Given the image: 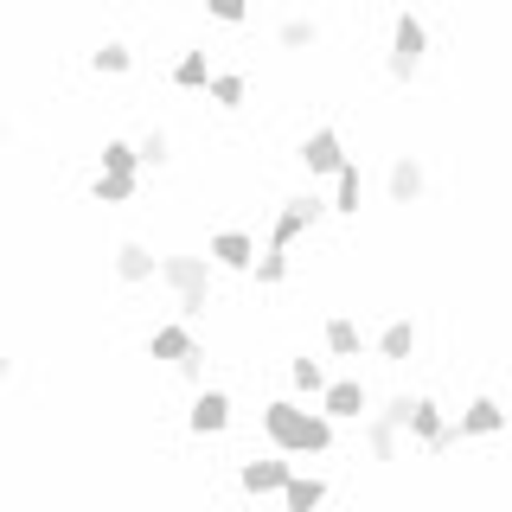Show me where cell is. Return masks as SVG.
<instances>
[{
  "label": "cell",
  "mask_w": 512,
  "mask_h": 512,
  "mask_svg": "<svg viewBox=\"0 0 512 512\" xmlns=\"http://www.w3.org/2000/svg\"><path fill=\"white\" fill-rule=\"evenodd\" d=\"M263 436L282 448V455H327L333 448V416L327 410H308L295 397H269L263 404Z\"/></svg>",
  "instance_id": "1"
},
{
  "label": "cell",
  "mask_w": 512,
  "mask_h": 512,
  "mask_svg": "<svg viewBox=\"0 0 512 512\" xmlns=\"http://www.w3.org/2000/svg\"><path fill=\"white\" fill-rule=\"evenodd\" d=\"M212 256H160V282L180 295V314H212Z\"/></svg>",
  "instance_id": "2"
},
{
  "label": "cell",
  "mask_w": 512,
  "mask_h": 512,
  "mask_svg": "<svg viewBox=\"0 0 512 512\" xmlns=\"http://www.w3.org/2000/svg\"><path fill=\"white\" fill-rule=\"evenodd\" d=\"M423 52H429V26L416 20V13H397L391 52H384V77H391V84H416V71H423Z\"/></svg>",
  "instance_id": "3"
},
{
  "label": "cell",
  "mask_w": 512,
  "mask_h": 512,
  "mask_svg": "<svg viewBox=\"0 0 512 512\" xmlns=\"http://www.w3.org/2000/svg\"><path fill=\"white\" fill-rule=\"evenodd\" d=\"M333 205L320 199V192H295V199H282V212H276V224H269V250H288L295 237H308L320 218H327Z\"/></svg>",
  "instance_id": "4"
},
{
  "label": "cell",
  "mask_w": 512,
  "mask_h": 512,
  "mask_svg": "<svg viewBox=\"0 0 512 512\" xmlns=\"http://www.w3.org/2000/svg\"><path fill=\"white\" fill-rule=\"evenodd\" d=\"M404 436L423 448L429 461L448 455V448L461 442V436H455V423H442V404H436V397H416V404H410V429H404Z\"/></svg>",
  "instance_id": "5"
},
{
  "label": "cell",
  "mask_w": 512,
  "mask_h": 512,
  "mask_svg": "<svg viewBox=\"0 0 512 512\" xmlns=\"http://www.w3.org/2000/svg\"><path fill=\"white\" fill-rule=\"evenodd\" d=\"M295 160L314 173V180H333V173L346 167V141H340V128H314V135L301 141V154H295Z\"/></svg>",
  "instance_id": "6"
},
{
  "label": "cell",
  "mask_w": 512,
  "mask_h": 512,
  "mask_svg": "<svg viewBox=\"0 0 512 512\" xmlns=\"http://www.w3.org/2000/svg\"><path fill=\"white\" fill-rule=\"evenodd\" d=\"M192 436H224L231 429V391H218V384H205L199 397H192V416H186Z\"/></svg>",
  "instance_id": "7"
},
{
  "label": "cell",
  "mask_w": 512,
  "mask_h": 512,
  "mask_svg": "<svg viewBox=\"0 0 512 512\" xmlns=\"http://www.w3.org/2000/svg\"><path fill=\"white\" fill-rule=\"evenodd\" d=\"M288 474H295V461H282V448H276V455H256V461H244V474H237V480H244V493H256V500H269V493H282L288 487Z\"/></svg>",
  "instance_id": "8"
},
{
  "label": "cell",
  "mask_w": 512,
  "mask_h": 512,
  "mask_svg": "<svg viewBox=\"0 0 512 512\" xmlns=\"http://www.w3.org/2000/svg\"><path fill=\"white\" fill-rule=\"evenodd\" d=\"M500 429H506V410H500V397H474V404L455 416V436H461V442L500 436Z\"/></svg>",
  "instance_id": "9"
},
{
  "label": "cell",
  "mask_w": 512,
  "mask_h": 512,
  "mask_svg": "<svg viewBox=\"0 0 512 512\" xmlns=\"http://www.w3.org/2000/svg\"><path fill=\"white\" fill-rule=\"evenodd\" d=\"M314 404L327 410L333 423H352V416H365V384L359 378H327V391H320Z\"/></svg>",
  "instance_id": "10"
},
{
  "label": "cell",
  "mask_w": 512,
  "mask_h": 512,
  "mask_svg": "<svg viewBox=\"0 0 512 512\" xmlns=\"http://www.w3.org/2000/svg\"><path fill=\"white\" fill-rule=\"evenodd\" d=\"M397 442H404V423H397L391 410H372V416H365V448H372L378 468H391V461H397Z\"/></svg>",
  "instance_id": "11"
},
{
  "label": "cell",
  "mask_w": 512,
  "mask_h": 512,
  "mask_svg": "<svg viewBox=\"0 0 512 512\" xmlns=\"http://www.w3.org/2000/svg\"><path fill=\"white\" fill-rule=\"evenodd\" d=\"M384 186H391V205H416V199L429 192L423 160H416V154H397V160H391V180H384Z\"/></svg>",
  "instance_id": "12"
},
{
  "label": "cell",
  "mask_w": 512,
  "mask_h": 512,
  "mask_svg": "<svg viewBox=\"0 0 512 512\" xmlns=\"http://www.w3.org/2000/svg\"><path fill=\"white\" fill-rule=\"evenodd\" d=\"M160 276V256L148 250V244H116V282H128V288H141V282H154Z\"/></svg>",
  "instance_id": "13"
},
{
  "label": "cell",
  "mask_w": 512,
  "mask_h": 512,
  "mask_svg": "<svg viewBox=\"0 0 512 512\" xmlns=\"http://www.w3.org/2000/svg\"><path fill=\"white\" fill-rule=\"evenodd\" d=\"M333 212H340V218L365 212V167H359V160H346V167L333 173Z\"/></svg>",
  "instance_id": "14"
},
{
  "label": "cell",
  "mask_w": 512,
  "mask_h": 512,
  "mask_svg": "<svg viewBox=\"0 0 512 512\" xmlns=\"http://www.w3.org/2000/svg\"><path fill=\"white\" fill-rule=\"evenodd\" d=\"M192 346H199V340H192L180 320H160V327H154V340H148V352H154V359H167V365H180Z\"/></svg>",
  "instance_id": "15"
},
{
  "label": "cell",
  "mask_w": 512,
  "mask_h": 512,
  "mask_svg": "<svg viewBox=\"0 0 512 512\" xmlns=\"http://www.w3.org/2000/svg\"><path fill=\"white\" fill-rule=\"evenodd\" d=\"M212 263H218V269H250V263H256V244H250L244 231H218V237H212Z\"/></svg>",
  "instance_id": "16"
},
{
  "label": "cell",
  "mask_w": 512,
  "mask_h": 512,
  "mask_svg": "<svg viewBox=\"0 0 512 512\" xmlns=\"http://www.w3.org/2000/svg\"><path fill=\"white\" fill-rule=\"evenodd\" d=\"M320 340H327V352H333V359H359V352H365V333L352 327L346 314H333L327 327H320Z\"/></svg>",
  "instance_id": "17"
},
{
  "label": "cell",
  "mask_w": 512,
  "mask_h": 512,
  "mask_svg": "<svg viewBox=\"0 0 512 512\" xmlns=\"http://www.w3.org/2000/svg\"><path fill=\"white\" fill-rule=\"evenodd\" d=\"M282 500L295 506V512H314V506H327V480H320V474H288Z\"/></svg>",
  "instance_id": "18"
},
{
  "label": "cell",
  "mask_w": 512,
  "mask_h": 512,
  "mask_svg": "<svg viewBox=\"0 0 512 512\" xmlns=\"http://www.w3.org/2000/svg\"><path fill=\"white\" fill-rule=\"evenodd\" d=\"M416 352V320H391V327L378 333V359H391V365H404Z\"/></svg>",
  "instance_id": "19"
},
{
  "label": "cell",
  "mask_w": 512,
  "mask_h": 512,
  "mask_svg": "<svg viewBox=\"0 0 512 512\" xmlns=\"http://www.w3.org/2000/svg\"><path fill=\"white\" fill-rule=\"evenodd\" d=\"M288 384H295L301 397H320V391H327V365L301 352V359H288Z\"/></svg>",
  "instance_id": "20"
},
{
  "label": "cell",
  "mask_w": 512,
  "mask_h": 512,
  "mask_svg": "<svg viewBox=\"0 0 512 512\" xmlns=\"http://www.w3.org/2000/svg\"><path fill=\"white\" fill-rule=\"evenodd\" d=\"M205 84H212V58L180 52V64H173V90H205Z\"/></svg>",
  "instance_id": "21"
},
{
  "label": "cell",
  "mask_w": 512,
  "mask_h": 512,
  "mask_svg": "<svg viewBox=\"0 0 512 512\" xmlns=\"http://www.w3.org/2000/svg\"><path fill=\"white\" fill-rule=\"evenodd\" d=\"M128 64H135V52H128L122 39H109V45H96V52H90V71L96 77H128Z\"/></svg>",
  "instance_id": "22"
},
{
  "label": "cell",
  "mask_w": 512,
  "mask_h": 512,
  "mask_svg": "<svg viewBox=\"0 0 512 512\" xmlns=\"http://www.w3.org/2000/svg\"><path fill=\"white\" fill-rule=\"evenodd\" d=\"M90 199L96 205H128V199H135V173H96Z\"/></svg>",
  "instance_id": "23"
},
{
  "label": "cell",
  "mask_w": 512,
  "mask_h": 512,
  "mask_svg": "<svg viewBox=\"0 0 512 512\" xmlns=\"http://www.w3.org/2000/svg\"><path fill=\"white\" fill-rule=\"evenodd\" d=\"M205 90H212L218 109H244V77H237V71H212V84H205Z\"/></svg>",
  "instance_id": "24"
},
{
  "label": "cell",
  "mask_w": 512,
  "mask_h": 512,
  "mask_svg": "<svg viewBox=\"0 0 512 512\" xmlns=\"http://www.w3.org/2000/svg\"><path fill=\"white\" fill-rule=\"evenodd\" d=\"M314 39H320L314 20H282V26H276V45H282V52H308Z\"/></svg>",
  "instance_id": "25"
},
{
  "label": "cell",
  "mask_w": 512,
  "mask_h": 512,
  "mask_svg": "<svg viewBox=\"0 0 512 512\" xmlns=\"http://www.w3.org/2000/svg\"><path fill=\"white\" fill-rule=\"evenodd\" d=\"M250 276L263 282V288H282V282H288V250H263V256L250 263Z\"/></svg>",
  "instance_id": "26"
},
{
  "label": "cell",
  "mask_w": 512,
  "mask_h": 512,
  "mask_svg": "<svg viewBox=\"0 0 512 512\" xmlns=\"http://www.w3.org/2000/svg\"><path fill=\"white\" fill-rule=\"evenodd\" d=\"M103 173H141V148H135V141H109V148H103Z\"/></svg>",
  "instance_id": "27"
},
{
  "label": "cell",
  "mask_w": 512,
  "mask_h": 512,
  "mask_svg": "<svg viewBox=\"0 0 512 512\" xmlns=\"http://www.w3.org/2000/svg\"><path fill=\"white\" fill-rule=\"evenodd\" d=\"M141 148V167H167V154H173V141H167V128H148V135L135 141Z\"/></svg>",
  "instance_id": "28"
},
{
  "label": "cell",
  "mask_w": 512,
  "mask_h": 512,
  "mask_svg": "<svg viewBox=\"0 0 512 512\" xmlns=\"http://www.w3.org/2000/svg\"><path fill=\"white\" fill-rule=\"evenodd\" d=\"M205 13H212V20H224V26H244V20H250V0H205Z\"/></svg>",
  "instance_id": "29"
},
{
  "label": "cell",
  "mask_w": 512,
  "mask_h": 512,
  "mask_svg": "<svg viewBox=\"0 0 512 512\" xmlns=\"http://www.w3.org/2000/svg\"><path fill=\"white\" fill-rule=\"evenodd\" d=\"M173 372H180V378H192V384H199V378H205V352H199V346H192V352H186V359H180V365H173Z\"/></svg>",
  "instance_id": "30"
},
{
  "label": "cell",
  "mask_w": 512,
  "mask_h": 512,
  "mask_svg": "<svg viewBox=\"0 0 512 512\" xmlns=\"http://www.w3.org/2000/svg\"><path fill=\"white\" fill-rule=\"evenodd\" d=\"M7 372H13V359H7V352H0V378H7Z\"/></svg>",
  "instance_id": "31"
},
{
  "label": "cell",
  "mask_w": 512,
  "mask_h": 512,
  "mask_svg": "<svg viewBox=\"0 0 512 512\" xmlns=\"http://www.w3.org/2000/svg\"><path fill=\"white\" fill-rule=\"evenodd\" d=\"M0 141H7V135H0Z\"/></svg>",
  "instance_id": "32"
}]
</instances>
